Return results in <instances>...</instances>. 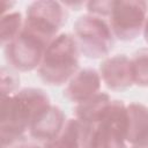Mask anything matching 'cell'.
Here are the masks:
<instances>
[{
    "instance_id": "obj_1",
    "label": "cell",
    "mask_w": 148,
    "mask_h": 148,
    "mask_svg": "<svg viewBox=\"0 0 148 148\" xmlns=\"http://www.w3.org/2000/svg\"><path fill=\"white\" fill-rule=\"evenodd\" d=\"M50 106V97L40 88H23L9 96H1V148L27 139L25 132Z\"/></svg>"
},
{
    "instance_id": "obj_2",
    "label": "cell",
    "mask_w": 148,
    "mask_h": 148,
    "mask_svg": "<svg viewBox=\"0 0 148 148\" xmlns=\"http://www.w3.org/2000/svg\"><path fill=\"white\" fill-rule=\"evenodd\" d=\"M80 50L73 35L60 32L45 50L38 75L50 86L66 84L79 71Z\"/></svg>"
},
{
    "instance_id": "obj_3",
    "label": "cell",
    "mask_w": 148,
    "mask_h": 148,
    "mask_svg": "<svg viewBox=\"0 0 148 148\" xmlns=\"http://www.w3.org/2000/svg\"><path fill=\"white\" fill-rule=\"evenodd\" d=\"M73 36L80 53L89 59L109 57L114 45V35L106 18L84 14L73 24Z\"/></svg>"
},
{
    "instance_id": "obj_4",
    "label": "cell",
    "mask_w": 148,
    "mask_h": 148,
    "mask_svg": "<svg viewBox=\"0 0 148 148\" xmlns=\"http://www.w3.org/2000/svg\"><path fill=\"white\" fill-rule=\"evenodd\" d=\"M89 148H130L126 140V104L112 99L102 119L91 125Z\"/></svg>"
},
{
    "instance_id": "obj_5",
    "label": "cell",
    "mask_w": 148,
    "mask_h": 148,
    "mask_svg": "<svg viewBox=\"0 0 148 148\" xmlns=\"http://www.w3.org/2000/svg\"><path fill=\"white\" fill-rule=\"evenodd\" d=\"M51 42L23 27L21 34L12 43L2 47L6 61L14 71L30 72L38 69L45 50Z\"/></svg>"
},
{
    "instance_id": "obj_6",
    "label": "cell",
    "mask_w": 148,
    "mask_h": 148,
    "mask_svg": "<svg viewBox=\"0 0 148 148\" xmlns=\"http://www.w3.org/2000/svg\"><path fill=\"white\" fill-rule=\"evenodd\" d=\"M67 22V8L58 1H34L27 7L23 27L49 40L60 34Z\"/></svg>"
},
{
    "instance_id": "obj_7",
    "label": "cell",
    "mask_w": 148,
    "mask_h": 148,
    "mask_svg": "<svg viewBox=\"0 0 148 148\" xmlns=\"http://www.w3.org/2000/svg\"><path fill=\"white\" fill-rule=\"evenodd\" d=\"M148 16L146 1H114L109 24L114 37L123 42H131L139 37Z\"/></svg>"
},
{
    "instance_id": "obj_8",
    "label": "cell",
    "mask_w": 148,
    "mask_h": 148,
    "mask_svg": "<svg viewBox=\"0 0 148 148\" xmlns=\"http://www.w3.org/2000/svg\"><path fill=\"white\" fill-rule=\"evenodd\" d=\"M102 82L111 90H125L134 84L131 58L114 54L104 58L98 71Z\"/></svg>"
},
{
    "instance_id": "obj_9",
    "label": "cell",
    "mask_w": 148,
    "mask_h": 148,
    "mask_svg": "<svg viewBox=\"0 0 148 148\" xmlns=\"http://www.w3.org/2000/svg\"><path fill=\"white\" fill-rule=\"evenodd\" d=\"M102 79L98 71L86 67L79 69L75 75L66 83L64 97L75 104L82 103L101 92Z\"/></svg>"
},
{
    "instance_id": "obj_10",
    "label": "cell",
    "mask_w": 148,
    "mask_h": 148,
    "mask_svg": "<svg viewBox=\"0 0 148 148\" xmlns=\"http://www.w3.org/2000/svg\"><path fill=\"white\" fill-rule=\"evenodd\" d=\"M91 125L79 119H67L61 132L52 140L44 143V148H89Z\"/></svg>"
},
{
    "instance_id": "obj_11",
    "label": "cell",
    "mask_w": 148,
    "mask_h": 148,
    "mask_svg": "<svg viewBox=\"0 0 148 148\" xmlns=\"http://www.w3.org/2000/svg\"><path fill=\"white\" fill-rule=\"evenodd\" d=\"M67 119L64 111L52 105L32 124L29 130L30 136L36 141H43L44 143L54 139L65 126Z\"/></svg>"
},
{
    "instance_id": "obj_12",
    "label": "cell",
    "mask_w": 148,
    "mask_h": 148,
    "mask_svg": "<svg viewBox=\"0 0 148 148\" xmlns=\"http://www.w3.org/2000/svg\"><path fill=\"white\" fill-rule=\"evenodd\" d=\"M148 139V108L141 103L126 105V140L130 147Z\"/></svg>"
},
{
    "instance_id": "obj_13",
    "label": "cell",
    "mask_w": 148,
    "mask_h": 148,
    "mask_svg": "<svg viewBox=\"0 0 148 148\" xmlns=\"http://www.w3.org/2000/svg\"><path fill=\"white\" fill-rule=\"evenodd\" d=\"M111 101V97L106 92L101 91L91 98L76 104L74 117L87 125H95L102 119Z\"/></svg>"
},
{
    "instance_id": "obj_14",
    "label": "cell",
    "mask_w": 148,
    "mask_h": 148,
    "mask_svg": "<svg viewBox=\"0 0 148 148\" xmlns=\"http://www.w3.org/2000/svg\"><path fill=\"white\" fill-rule=\"evenodd\" d=\"M23 24H24V18L20 12H9L5 15H1L0 35H1L2 47L12 43L21 34L23 29Z\"/></svg>"
},
{
    "instance_id": "obj_15",
    "label": "cell",
    "mask_w": 148,
    "mask_h": 148,
    "mask_svg": "<svg viewBox=\"0 0 148 148\" xmlns=\"http://www.w3.org/2000/svg\"><path fill=\"white\" fill-rule=\"evenodd\" d=\"M134 84L148 87V47H142L131 58Z\"/></svg>"
},
{
    "instance_id": "obj_16",
    "label": "cell",
    "mask_w": 148,
    "mask_h": 148,
    "mask_svg": "<svg viewBox=\"0 0 148 148\" xmlns=\"http://www.w3.org/2000/svg\"><path fill=\"white\" fill-rule=\"evenodd\" d=\"M20 88V76L10 67L1 68V96H9Z\"/></svg>"
},
{
    "instance_id": "obj_17",
    "label": "cell",
    "mask_w": 148,
    "mask_h": 148,
    "mask_svg": "<svg viewBox=\"0 0 148 148\" xmlns=\"http://www.w3.org/2000/svg\"><path fill=\"white\" fill-rule=\"evenodd\" d=\"M114 1L110 0H102V1H88L86 2V9L88 14L99 16L103 18H109L112 9H113Z\"/></svg>"
},
{
    "instance_id": "obj_18",
    "label": "cell",
    "mask_w": 148,
    "mask_h": 148,
    "mask_svg": "<svg viewBox=\"0 0 148 148\" xmlns=\"http://www.w3.org/2000/svg\"><path fill=\"white\" fill-rule=\"evenodd\" d=\"M7 148H44V146H39L35 142H30V141H27V139H24V140H21Z\"/></svg>"
},
{
    "instance_id": "obj_19",
    "label": "cell",
    "mask_w": 148,
    "mask_h": 148,
    "mask_svg": "<svg viewBox=\"0 0 148 148\" xmlns=\"http://www.w3.org/2000/svg\"><path fill=\"white\" fill-rule=\"evenodd\" d=\"M62 5L68 9H73V10H80L81 7H86V2H82V1H77V2H62Z\"/></svg>"
},
{
    "instance_id": "obj_20",
    "label": "cell",
    "mask_w": 148,
    "mask_h": 148,
    "mask_svg": "<svg viewBox=\"0 0 148 148\" xmlns=\"http://www.w3.org/2000/svg\"><path fill=\"white\" fill-rule=\"evenodd\" d=\"M15 5V2H10V1H1V15H5L7 13L10 12L12 7Z\"/></svg>"
},
{
    "instance_id": "obj_21",
    "label": "cell",
    "mask_w": 148,
    "mask_h": 148,
    "mask_svg": "<svg viewBox=\"0 0 148 148\" xmlns=\"http://www.w3.org/2000/svg\"><path fill=\"white\" fill-rule=\"evenodd\" d=\"M143 38L146 40V43L148 44V16H147V20H146V23H145V27H143Z\"/></svg>"
}]
</instances>
